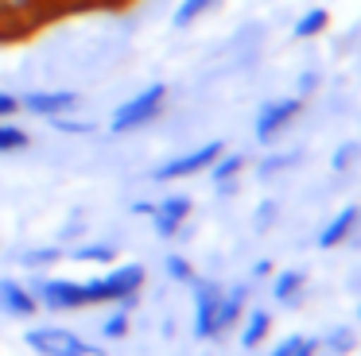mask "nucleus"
Returning <instances> with one entry per match:
<instances>
[{
    "instance_id": "nucleus-1",
    "label": "nucleus",
    "mask_w": 361,
    "mask_h": 356,
    "mask_svg": "<svg viewBox=\"0 0 361 356\" xmlns=\"http://www.w3.org/2000/svg\"><path fill=\"white\" fill-rule=\"evenodd\" d=\"M144 279H148V271H144L140 263H117V267L109 263V271H105V275L86 279L90 306H102V302H113L117 310L133 314L136 294L144 291Z\"/></svg>"
},
{
    "instance_id": "nucleus-2",
    "label": "nucleus",
    "mask_w": 361,
    "mask_h": 356,
    "mask_svg": "<svg viewBox=\"0 0 361 356\" xmlns=\"http://www.w3.org/2000/svg\"><path fill=\"white\" fill-rule=\"evenodd\" d=\"M164 105H167V85H164V82L144 85L140 93H133L128 101H121V105L113 108L109 132H113V136H125V132L144 128V124H152L159 113H164Z\"/></svg>"
},
{
    "instance_id": "nucleus-3",
    "label": "nucleus",
    "mask_w": 361,
    "mask_h": 356,
    "mask_svg": "<svg viewBox=\"0 0 361 356\" xmlns=\"http://www.w3.org/2000/svg\"><path fill=\"white\" fill-rule=\"evenodd\" d=\"M24 345L39 356H109L102 345L82 341L78 333L63 329V325H35L24 333Z\"/></svg>"
},
{
    "instance_id": "nucleus-4",
    "label": "nucleus",
    "mask_w": 361,
    "mask_h": 356,
    "mask_svg": "<svg viewBox=\"0 0 361 356\" xmlns=\"http://www.w3.org/2000/svg\"><path fill=\"white\" fill-rule=\"evenodd\" d=\"M32 294H35V302H39V310H51V314H71V310H90L86 283H78V279L35 275Z\"/></svg>"
},
{
    "instance_id": "nucleus-5",
    "label": "nucleus",
    "mask_w": 361,
    "mask_h": 356,
    "mask_svg": "<svg viewBox=\"0 0 361 356\" xmlns=\"http://www.w3.org/2000/svg\"><path fill=\"white\" fill-rule=\"evenodd\" d=\"M303 113V97H276V101H264V105L257 108V120H252V136H257V144H272L276 136H283V132L295 124V116Z\"/></svg>"
},
{
    "instance_id": "nucleus-6",
    "label": "nucleus",
    "mask_w": 361,
    "mask_h": 356,
    "mask_svg": "<svg viewBox=\"0 0 361 356\" xmlns=\"http://www.w3.org/2000/svg\"><path fill=\"white\" fill-rule=\"evenodd\" d=\"M221 151H226V144H221V139H210V144L195 147V151H183V155H175V159H167L164 167L152 170V178H156V182H175V178L202 174V170L214 167V159H218Z\"/></svg>"
},
{
    "instance_id": "nucleus-7",
    "label": "nucleus",
    "mask_w": 361,
    "mask_h": 356,
    "mask_svg": "<svg viewBox=\"0 0 361 356\" xmlns=\"http://www.w3.org/2000/svg\"><path fill=\"white\" fill-rule=\"evenodd\" d=\"M190 291H195V337L198 341H218V302L221 294H226V286L214 283V279H202L195 275V283H190Z\"/></svg>"
},
{
    "instance_id": "nucleus-8",
    "label": "nucleus",
    "mask_w": 361,
    "mask_h": 356,
    "mask_svg": "<svg viewBox=\"0 0 361 356\" xmlns=\"http://www.w3.org/2000/svg\"><path fill=\"white\" fill-rule=\"evenodd\" d=\"M190 213H195V201H190L187 193H171V198H164V201H156V205H152L148 221L156 224V232L164 240H171V236H179V232L187 229Z\"/></svg>"
},
{
    "instance_id": "nucleus-9",
    "label": "nucleus",
    "mask_w": 361,
    "mask_h": 356,
    "mask_svg": "<svg viewBox=\"0 0 361 356\" xmlns=\"http://www.w3.org/2000/svg\"><path fill=\"white\" fill-rule=\"evenodd\" d=\"M20 108L32 113V116L51 120V116L74 113V108H78V93H74V89H32V93L20 97Z\"/></svg>"
},
{
    "instance_id": "nucleus-10",
    "label": "nucleus",
    "mask_w": 361,
    "mask_h": 356,
    "mask_svg": "<svg viewBox=\"0 0 361 356\" xmlns=\"http://www.w3.org/2000/svg\"><path fill=\"white\" fill-rule=\"evenodd\" d=\"M0 310L8 317H35L39 302H35L32 286H24L20 279H0Z\"/></svg>"
},
{
    "instance_id": "nucleus-11",
    "label": "nucleus",
    "mask_w": 361,
    "mask_h": 356,
    "mask_svg": "<svg viewBox=\"0 0 361 356\" xmlns=\"http://www.w3.org/2000/svg\"><path fill=\"white\" fill-rule=\"evenodd\" d=\"M357 221H361V209L357 205H345L330 217L326 224L319 229V248H338V244H350V236L357 232Z\"/></svg>"
},
{
    "instance_id": "nucleus-12",
    "label": "nucleus",
    "mask_w": 361,
    "mask_h": 356,
    "mask_svg": "<svg viewBox=\"0 0 361 356\" xmlns=\"http://www.w3.org/2000/svg\"><path fill=\"white\" fill-rule=\"evenodd\" d=\"M249 167V159L245 155H237V151H221L218 159H214V167H210V178H214V186H218V193H233L237 190V178H241V170Z\"/></svg>"
},
{
    "instance_id": "nucleus-13",
    "label": "nucleus",
    "mask_w": 361,
    "mask_h": 356,
    "mask_svg": "<svg viewBox=\"0 0 361 356\" xmlns=\"http://www.w3.org/2000/svg\"><path fill=\"white\" fill-rule=\"evenodd\" d=\"M245 302H249V286H233V291H226L221 294V302H218V337H226L229 329H233L237 322H241V314H245Z\"/></svg>"
},
{
    "instance_id": "nucleus-14",
    "label": "nucleus",
    "mask_w": 361,
    "mask_h": 356,
    "mask_svg": "<svg viewBox=\"0 0 361 356\" xmlns=\"http://www.w3.org/2000/svg\"><path fill=\"white\" fill-rule=\"evenodd\" d=\"M303 291H307V275L303 271H280L272 279V298L280 306H299L303 302Z\"/></svg>"
},
{
    "instance_id": "nucleus-15",
    "label": "nucleus",
    "mask_w": 361,
    "mask_h": 356,
    "mask_svg": "<svg viewBox=\"0 0 361 356\" xmlns=\"http://www.w3.org/2000/svg\"><path fill=\"white\" fill-rule=\"evenodd\" d=\"M245 325H241V348H257L264 345V337L272 333V314L268 310H245Z\"/></svg>"
},
{
    "instance_id": "nucleus-16",
    "label": "nucleus",
    "mask_w": 361,
    "mask_h": 356,
    "mask_svg": "<svg viewBox=\"0 0 361 356\" xmlns=\"http://www.w3.org/2000/svg\"><path fill=\"white\" fill-rule=\"evenodd\" d=\"M326 23H330V12H326V8H307V12L299 15L295 23H291V35H295L299 43H307V39H319L322 31H326Z\"/></svg>"
},
{
    "instance_id": "nucleus-17",
    "label": "nucleus",
    "mask_w": 361,
    "mask_h": 356,
    "mask_svg": "<svg viewBox=\"0 0 361 356\" xmlns=\"http://www.w3.org/2000/svg\"><path fill=\"white\" fill-rule=\"evenodd\" d=\"M71 255H74L78 263H97V267H109V263L117 260V244H105V240H90V244H78Z\"/></svg>"
},
{
    "instance_id": "nucleus-18",
    "label": "nucleus",
    "mask_w": 361,
    "mask_h": 356,
    "mask_svg": "<svg viewBox=\"0 0 361 356\" xmlns=\"http://www.w3.org/2000/svg\"><path fill=\"white\" fill-rule=\"evenodd\" d=\"M218 4V0H179V8H175V15H171V27H195V20H202L210 8Z\"/></svg>"
},
{
    "instance_id": "nucleus-19",
    "label": "nucleus",
    "mask_w": 361,
    "mask_h": 356,
    "mask_svg": "<svg viewBox=\"0 0 361 356\" xmlns=\"http://www.w3.org/2000/svg\"><path fill=\"white\" fill-rule=\"evenodd\" d=\"M63 255H66L63 248L43 244V248H27V252H20V263H24V267H32V271H43V267H55Z\"/></svg>"
},
{
    "instance_id": "nucleus-20",
    "label": "nucleus",
    "mask_w": 361,
    "mask_h": 356,
    "mask_svg": "<svg viewBox=\"0 0 361 356\" xmlns=\"http://www.w3.org/2000/svg\"><path fill=\"white\" fill-rule=\"evenodd\" d=\"M27 144H32V136H27L20 124L12 120H0V155H16V151H27Z\"/></svg>"
},
{
    "instance_id": "nucleus-21",
    "label": "nucleus",
    "mask_w": 361,
    "mask_h": 356,
    "mask_svg": "<svg viewBox=\"0 0 361 356\" xmlns=\"http://www.w3.org/2000/svg\"><path fill=\"white\" fill-rule=\"evenodd\" d=\"M164 271H167V279H171V283H183V286L195 283V263H190L187 255H179V252H171L164 260Z\"/></svg>"
},
{
    "instance_id": "nucleus-22",
    "label": "nucleus",
    "mask_w": 361,
    "mask_h": 356,
    "mask_svg": "<svg viewBox=\"0 0 361 356\" xmlns=\"http://www.w3.org/2000/svg\"><path fill=\"white\" fill-rule=\"evenodd\" d=\"M128 333H133V317H128L125 310H113V314L102 322V337L105 341H125Z\"/></svg>"
},
{
    "instance_id": "nucleus-23",
    "label": "nucleus",
    "mask_w": 361,
    "mask_h": 356,
    "mask_svg": "<svg viewBox=\"0 0 361 356\" xmlns=\"http://www.w3.org/2000/svg\"><path fill=\"white\" fill-rule=\"evenodd\" d=\"M51 128L63 132V136H90L97 124H94V120H74L71 113H63V116H51Z\"/></svg>"
},
{
    "instance_id": "nucleus-24",
    "label": "nucleus",
    "mask_w": 361,
    "mask_h": 356,
    "mask_svg": "<svg viewBox=\"0 0 361 356\" xmlns=\"http://www.w3.org/2000/svg\"><path fill=\"white\" fill-rule=\"evenodd\" d=\"M322 348H330V352H353V329L350 325H334V329L322 337Z\"/></svg>"
},
{
    "instance_id": "nucleus-25",
    "label": "nucleus",
    "mask_w": 361,
    "mask_h": 356,
    "mask_svg": "<svg viewBox=\"0 0 361 356\" xmlns=\"http://www.w3.org/2000/svg\"><path fill=\"white\" fill-rule=\"evenodd\" d=\"M276 209H280V205H276L272 198H264L257 205V221H252V224H257V232H264V229H272V224H276Z\"/></svg>"
},
{
    "instance_id": "nucleus-26",
    "label": "nucleus",
    "mask_w": 361,
    "mask_h": 356,
    "mask_svg": "<svg viewBox=\"0 0 361 356\" xmlns=\"http://www.w3.org/2000/svg\"><path fill=\"white\" fill-rule=\"evenodd\" d=\"M353 159H357V144H342L334 151V159H330V167L334 170H345V167H353Z\"/></svg>"
},
{
    "instance_id": "nucleus-27",
    "label": "nucleus",
    "mask_w": 361,
    "mask_h": 356,
    "mask_svg": "<svg viewBox=\"0 0 361 356\" xmlns=\"http://www.w3.org/2000/svg\"><path fill=\"white\" fill-rule=\"evenodd\" d=\"M16 113H20V97L8 89H0V120H12Z\"/></svg>"
},
{
    "instance_id": "nucleus-28",
    "label": "nucleus",
    "mask_w": 361,
    "mask_h": 356,
    "mask_svg": "<svg viewBox=\"0 0 361 356\" xmlns=\"http://www.w3.org/2000/svg\"><path fill=\"white\" fill-rule=\"evenodd\" d=\"M319 89V74H314V70H307V74H299V85H295V97H311V93Z\"/></svg>"
},
{
    "instance_id": "nucleus-29",
    "label": "nucleus",
    "mask_w": 361,
    "mask_h": 356,
    "mask_svg": "<svg viewBox=\"0 0 361 356\" xmlns=\"http://www.w3.org/2000/svg\"><path fill=\"white\" fill-rule=\"evenodd\" d=\"M299 341H303V333H291V337H283V341H280V345H276L268 356H295Z\"/></svg>"
},
{
    "instance_id": "nucleus-30",
    "label": "nucleus",
    "mask_w": 361,
    "mask_h": 356,
    "mask_svg": "<svg viewBox=\"0 0 361 356\" xmlns=\"http://www.w3.org/2000/svg\"><path fill=\"white\" fill-rule=\"evenodd\" d=\"M319 348H322V337H303L295 348V356H319Z\"/></svg>"
},
{
    "instance_id": "nucleus-31",
    "label": "nucleus",
    "mask_w": 361,
    "mask_h": 356,
    "mask_svg": "<svg viewBox=\"0 0 361 356\" xmlns=\"http://www.w3.org/2000/svg\"><path fill=\"white\" fill-rule=\"evenodd\" d=\"M272 260H257V263H252V279H257V283H260V279H268V275H272Z\"/></svg>"
},
{
    "instance_id": "nucleus-32",
    "label": "nucleus",
    "mask_w": 361,
    "mask_h": 356,
    "mask_svg": "<svg viewBox=\"0 0 361 356\" xmlns=\"http://www.w3.org/2000/svg\"><path fill=\"white\" fill-rule=\"evenodd\" d=\"M152 205L156 201H133V217H152Z\"/></svg>"
},
{
    "instance_id": "nucleus-33",
    "label": "nucleus",
    "mask_w": 361,
    "mask_h": 356,
    "mask_svg": "<svg viewBox=\"0 0 361 356\" xmlns=\"http://www.w3.org/2000/svg\"><path fill=\"white\" fill-rule=\"evenodd\" d=\"M357 317H361V306H357Z\"/></svg>"
}]
</instances>
